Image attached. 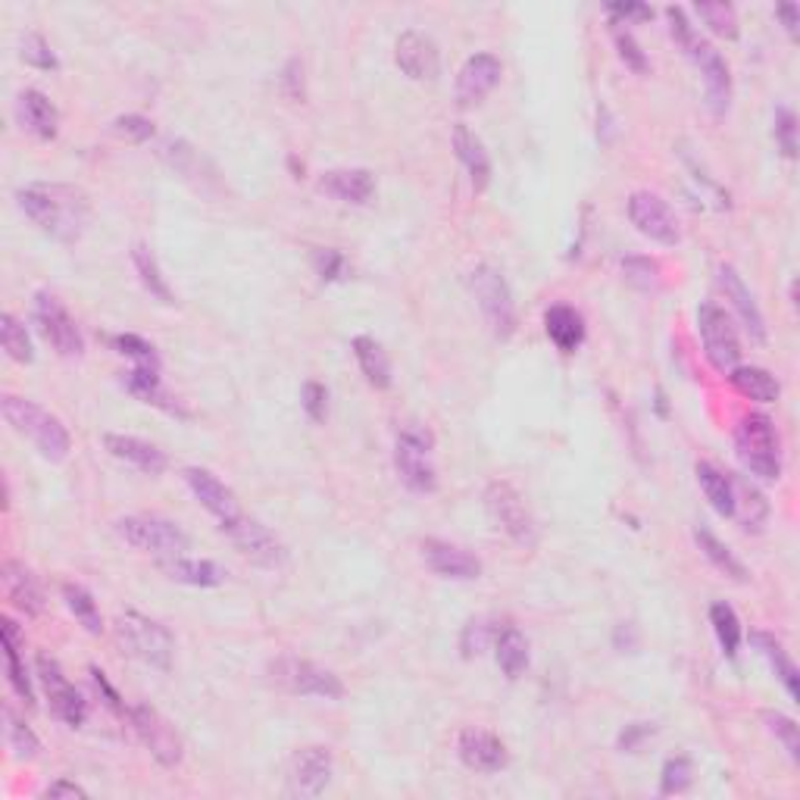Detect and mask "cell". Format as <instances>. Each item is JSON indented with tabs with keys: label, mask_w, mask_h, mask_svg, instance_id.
<instances>
[{
	"label": "cell",
	"mask_w": 800,
	"mask_h": 800,
	"mask_svg": "<svg viewBox=\"0 0 800 800\" xmlns=\"http://www.w3.org/2000/svg\"><path fill=\"white\" fill-rule=\"evenodd\" d=\"M116 535L126 544H131V547L160 557V560L185 557V550H188V535L173 520H163V517H153V513L123 517L116 522Z\"/></svg>",
	"instance_id": "cell-7"
},
{
	"label": "cell",
	"mask_w": 800,
	"mask_h": 800,
	"mask_svg": "<svg viewBox=\"0 0 800 800\" xmlns=\"http://www.w3.org/2000/svg\"><path fill=\"white\" fill-rule=\"evenodd\" d=\"M694 13L700 16V22L719 35V38H738V13L732 3H714V0H704V3H697L694 7Z\"/></svg>",
	"instance_id": "cell-44"
},
{
	"label": "cell",
	"mask_w": 800,
	"mask_h": 800,
	"mask_svg": "<svg viewBox=\"0 0 800 800\" xmlns=\"http://www.w3.org/2000/svg\"><path fill=\"white\" fill-rule=\"evenodd\" d=\"M710 623H714V631L722 650L729 657H735L738 648H741V623H738L735 610L729 604H714L710 606Z\"/></svg>",
	"instance_id": "cell-46"
},
{
	"label": "cell",
	"mask_w": 800,
	"mask_h": 800,
	"mask_svg": "<svg viewBox=\"0 0 800 800\" xmlns=\"http://www.w3.org/2000/svg\"><path fill=\"white\" fill-rule=\"evenodd\" d=\"M320 188L341 204L363 207L375 195V178L369 170H332V173H323Z\"/></svg>",
	"instance_id": "cell-26"
},
{
	"label": "cell",
	"mask_w": 800,
	"mask_h": 800,
	"mask_svg": "<svg viewBox=\"0 0 800 800\" xmlns=\"http://www.w3.org/2000/svg\"><path fill=\"white\" fill-rule=\"evenodd\" d=\"M91 679H94V685H97V692H101V694H104V697H107V707H109V710H116V714L129 716V710H126V704H123V697H119V694H116V688L109 685L107 675H104V672L97 670V666H91Z\"/></svg>",
	"instance_id": "cell-59"
},
{
	"label": "cell",
	"mask_w": 800,
	"mask_h": 800,
	"mask_svg": "<svg viewBox=\"0 0 800 800\" xmlns=\"http://www.w3.org/2000/svg\"><path fill=\"white\" fill-rule=\"evenodd\" d=\"M126 389H129L141 404L160 407V410L173 413V416H188V410L175 401L170 391L163 389V382H160V369L135 367L129 375H126Z\"/></svg>",
	"instance_id": "cell-28"
},
{
	"label": "cell",
	"mask_w": 800,
	"mask_h": 800,
	"mask_svg": "<svg viewBox=\"0 0 800 800\" xmlns=\"http://www.w3.org/2000/svg\"><path fill=\"white\" fill-rule=\"evenodd\" d=\"M20 210L32 219L42 232L50 239L72 244L82 239L88 217H91V204L88 195L76 185H60V182H35L28 188L16 192Z\"/></svg>",
	"instance_id": "cell-1"
},
{
	"label": "cell",
	"mask_w": 800,
	"mask_h": 800,
	"mask_svg": "<svg viewBox=\"0 0 800 800\" xmlns=\"http://www.w3.org/2000/svg\"><path fill=\"white\" fill-rule=\"evenodd\" d=\"M628 217L645 239L657 241V244L672 247L682 241V229H679V219L672 213V207L653 192H635L628 197Z\"/></svg>",
	"instance_id": "cell-15"
},
{
	"label": "cell",
	"mask_w": 800,
	"mask_h": 800,
	"mask_svg": "<svg viewBox=\"0 0 800 800\" xmlns=\"http://www.w3.org/2000/svg\"><path fill=\"white\" fill-rule=\"evenodd\" d=\"M332 781V754L328 747H303L288 766V795L291 798H320Z\"/></svg>",
	"instance_id": "cell-17"
},
{
	"label": "cell",
	"mask_w": 800,
	"mask_h": 800,
	"mask_svg": "<svg viewBox=\"0 0 800 800\" xmlns=\"http://www.w3.org/2000/svg\"><path fill=\"white\" fill-rule=\"evenodd\" d=\"M269 682L288 694H301V697H320V700H338L345 694L341 679L332 670H325L313 660H303L294 653H281L269 663Z\"/></svg>",
	"instance_id": "cell-5"
},
{
	"label": "cell",
	"mask_w": 800,
	"mask_h": 800,
	"mask_svg": "<svg viewBox=\"0 0 800 800\" xmlns=\"http://www.w3.org/2000/svg\"><path fill=\"white\" fill-rule=\"evenodd\" d=\"M20 57L28 66H38V69H57V57H54L50 44L44 42V35H38V32H28L22 38Z\"/></svg>",
	"instance_id": "cell-51"
},
{
	"label": "cell",
	"mask_w": 800,
	"mask_h": 800,
	"mask_svg": "<svg viewBox=\"0 0 800 800\" xmlns=\"http://www.w3.org/2000/svg\"><path fill=\"white\" fill-rule=\"evenodd\" d=\"M732 498H735L732 520L741 522L744 532H760L766 525V520H769V503L760 495V488H754L751 482H744L741 476H732Z\"/></svg>",
	"instance_id": "cell-32"
},
{
	"label": "cell",
	"mask_w": 800,
	"mask_h": 800,
	"mask_svg": "<svg viewBox=\"0 0 800 800\" xmlns=\"http://www.w3.org/2000/svg\"><path fill=\"white\" fill-rule=\"evenodd\" d=\"M776 141H779L781 153L788 156V160H795L798 156V119H795V113L788 107H779L776 109Z\"/></svg>",
	"instance_id": "cell-52"
},
{
	"label": "cell",
	"mask_w": 800,
	"mask_h": 800,
	"mask_svg": "<svg viewBox=\"0 0 800 800\" xmlns=\"http://www.w3.org/2000/svg\"><path fill=\"white\" fill-rule=\"evenodd\" d=\"M613 38H616L619 57H623V63H626L628 69H635V72H648V57H645L641 44L635 42L631 32H626V28H613Z\"/></svg>",
	"instance_id": "cell-54"
},
{
	"label": "cell",
	"mask_w": 800,
	"mask_h": 800,
	"mask_svg": "<svg viewBox=\"0 0 800 800\" xmlns=\"http://www.w3.org/2000/svg\"><path fill=\"white\" fill-rule=\"evenodd\" d=\"M469 288H473L478 310H482L485 323L491 325V332L498 338H510L517 332V303H513V291L507 279L495 266H476L469 276Z\"/></svg>",
	"instance_id": "cell-9"
},
{
	"label": "cell",
	"mask_w": 800,
	"mask_h": 800,
	"mask_svg": "<svg viewBox=\"0 0 800 800\" xmlns=\"http://www.w3.org/2000/svg\"><path fill=\"white\" fill-rule=\"evenodd\" d=\"M729 382H732V389L741 397H751V401H760V404H773V401H779L781 394L776 375L760 367H735L729 372Z\"/></svg>",
	"instance_id": "cell-35"
},
{
	"label": "cell",
	"mask_w": 800,
	"mask_h": 800,
	"mask_svg": "<svg viewBox=\"0 0 800 800\" xmlns=\"http://www.w3.org/2000/svg\"><path fill=\"white\" fill-rule=\"evenodd\" d=\"M434 434L426 426H404L394 441V469L401 482L416 495H432L438 488V473L432 463Z\"/></svg>",
	"instance_id": "cell-6"
},
{
	"label": "cell",
	"mask_w": 800,
	"mask_h": 800,
	"mask_svg": "<svg viewBox=\"0 0 800 800\" xmlns=\"http://www.w3.org/2000/svg\"><path fill=\"white\" fill-rule=\"evenodd\" d=\"M694 541H697V547L704 550V557L714 563L722 576H729L732 582L741 584L747 582V569H744V563L738 560L735 554L729 550V544H722L710 529H694Z\"/></svg>",
	"instance_id": "cell-39"
},
{
	"label": "cell",
	"mask_w": 800,
	"mask_h": 800,
	"mask_svg": "<svg viewBox=\"0 0 800 800\" xmlns=\"http://www.w3.org/2000/svg\"><path fill=\"white\" fill-rule=\"evenodd\" d=\"M763 722H766V729L773 732V735L779 738L781 744H785V751H788V757L800 763V729L798 722L791 719V716L785 714H773V710H766L763 714Z\"/></svg>",
	"instance_id": "cell-47"
},
{
	"label": "cell",
	"mask_w": 800,
	"mask_h": 800,
	"mask_svg": "<svg viewBox=\"0 0 800 800\" xmlns=\"http://www.w3.org/2000/svg\"><path fill=\"white\" fill-rule=\"evenodd\" d=\"M113 131H116V135H123V138H129V141H135V144H144V141H151L153 138V123L148 119V116L126 113V116L113 119Z\"/></svg>",
	"instance_id": "cell-53"
},
{
	"label": "cell",
	"mask_w": 800,
	"mask_h": 800,
	"mask_svg": "<svg viewBox=\"0 0 800 800\" xmlns=\"http://www.w3.org/2000/svg\"><path fill=\"white\" fill-rule=\"evenodd\" d=\"M719 285H722V291H726V298L732 301L735 306V313L741 316V323L747 328V335L754 338V341H766V320H763V313H760L757 301H754V294H751V288L741 281L732 266H722L719 269Z\"/></svg>",
	"instance_id": "cell-25"
},
{
	"label": "cell",
	"mask_w": 800,
	"mask_h": 800,
	"mask_svg": "<svg viewBox=\"0 0 800 800\" xmlns=\"http://www.w3.org/2000/svg\"><path fill=\"white\" fill-rule=\"evenodd\" d=\"M116 635H119L123 648L129 650L131 657H138L141 663L163 672L173 666V631L163 623H156L151 616L138 613V610H126L116 619Z\"/></svg>",
	"instance_id": "cell-4"
},
{
	"label": "cell",
	"mask_w": 800,
	"mask_h": 800,
	"mask_svg": "<svg viewBox=\"0 0 800 800\" xmlns=\"http://www.w3.org/2000/svg\"><path fill=\"white\" fill-rule=\"evenodd\" d=\"M606 13L616 16V20H626L616 22V25H628V20H650V16H653V10L645 7V3H610Z\"/></svg>",
	"instance_id": "cell-58"
},
{
	"label": "cell",
	"mask_w": 800,
	"mask_h": 800,
	"mask_svg": "<svg viewBox=\"0 0 800 800\" xmlns=\"http://www.w3.org/2000/svg\"><path fill=\"white\" fill-rule=\"evenodd\" d=\"M313 263H316V273H320L325 281L341 279V273H345V257H341L338 251H316Z\"/></svg>",
	"instance_id": "cell-57"
},
{
	"label": "cell",
	"mask_w": 800,
	"mask_h": 800,
	"mask_svg": "<svg viewBox=\"0 0 800 800\" xmlns=\"http://www.w3.org/2000/svg\"><path fill=\"white\" fill-rule=\"evenodd\" d=\"M653 735V726H648V722H635V726H628L626 732H623V738H619V747L623 751H631L641 738H648Z\"/></svg>",
	"instance_id": "cell-62"
},
{
	"label": "cell",
	"mask_w": 800,
	"mask_h": 800,
	"mask_svg": "<svg viewBox=\"0 0 800 800\" xmlns=\"http://www.w3.org/2000/svg\"><path fill=\"white\" fill-rule=\"evenodd\" d=\"M35 325L44 335V341L54 347L60 357L76 360V357L85 353V338H82L79 325L54 294H44V291L35 294Z\"/></svg>",
	"instance_id": "cell-13"
},
{
	"label": "cell",
	"mask_w": 800,
	"mask_h": 800,
	"mask_svg": "<svg viewBox=\"0 0 800 800\" xmlns=\"http://www.w3.org/2000/svg\"><path fill=\"white\" fill-rule=\"evenodd\" d=\"M500 623L491 619V616H478V619H469L463 635H460V650L466 660H473L478 653H485L488 648H495V638H498Z\"/></svg>",
	"instance_id": "cell-42"
},
{
	"label": "cell",
	"mask_w": 800,
	"mask_h": 800,
	"mask_svg": "<svg viewBox=\"0 0 800 800\" xmlns=\"http://www.w3.org/2000/svg\"><path fill=\"white\" fill-rule=\"evenodd\" d=\"M697 482H700V488H704V495L710 500V507H714L719 517H729L732 520V510H735V498H732V476L729 473H722V469H716L714 463H697Z\"/></svg>",
	"instance_id": "cell-38"
},
{
	"label": "cell",
	"mask_w": 800,
	"mask_h": 800,
	"mask_svg": "<svg viewBox=\"0 0 800 800\" xmlns=\"http://www.w3.org/2000/svg\"><path fill=\"white\" fill-rule=\"evenodd\" d=\"M692 776L694 769L688 757L666 760L663 776H660V791H663V795H679V791H685V788L692 785Z\"/></svg>",
	"instance_id": "cell-49"
},
{
	"label": "cell",
	"mask_w": 800,
	"mask_h": 800,
	"mask_svg": "<svg viewBox=\"0 0 800 800\" xmlns=\"http://www.w3.org/2000/svg\"><path fill=\"white\" fill-rule=\"evenodd\" d=\"M113 347H116L119 353L131 357L138 367L160 369V357H156L153 345H148V341H144V338H138V335H116V338H113Z\"/></svg>",
	"instance_id": "cell-50"
},
{
	"label": "cell",
	"mask_w": 800,
	"mask_h": 800,
	"mask_svg": "<svg viewBox=\"0 0 800 800\" xmlns=\"http://www.w3.org/2000/svg\"><path fill=\"white\" fill-rule=\"evenodd\" d=\"M104 448L109 451V456L129 463L135 469L148 473V476H160L166 469V454L144 441V438H135V434H119V432H107L104 434Z\"/></svg>",
	"instance_id": "cell-24"
},
{
	"label": "cell",
	"mask_w": 800,
	"mask_h": 800,
	"mask_svg": "<svg viewBox=\"0 0 800 800\" xmlns=\"http://www.w3.org/2000/svg\"><path fill=\"white\" fill-rule=\"evenodd\" d=\"M44 798H88V791L82 785H76V781H54V785H47V791H44Z\"/></svg>",
	"instance_id": "cell-61"
},
{
	"label": "cell",
	"mask_w": 800,
	"mask_h": 800,
	"mask_svg": "<svg viewBox=\"0 0 800 800\" xmlns=\"http://www.w3.org/2000/svg\"><path fill=\"white\" fill-rule=\"evenodd\" d=\"M129 719L135 735L141 738V744L151 751V757L160 763V766H178L182 757H185V744H182V735L175 732V726L160 714L156 707L151 704H135L129 707Z\"/></svg>",
	"instance_id": "cell-11"
},
{
	"label": "cell",
	"mask_w": 800,
	"mask_h": 800,
	"mask_svg": "<svg viewBox=\"0 0 800 800\" xmlns=\"http://www.w3.org/2000/svg\"><path fill=\"white\" fill-rule=\"evenodd\" d=\"M751 641H754V648L766 657V663L773 666L776 679H779L781 685H785L788 697H791V700H798L800 697L798 666H795V660L788 657V650L781 648L779 638H776V635H769V631H751Z\"/></svg>",
	"instance_id": "cell-31"
},
{
	"label": "cell",
	"mask_w": 800,
	"mask_h": 800,
	"mask_svg": "<svg viewBox=\"0 0 800 800\" xmlns=\"http://www.w3.org/2000/svg\"><path fill=\"white\" fill-rule=\"evenodd\" d=\"M394 60L401 66L404 76H410L413 82H432L441 72V54L438 44L426 35V32H404L397 44H394Z\"/></svg>",
	"instance_id": "cell-18"
},
{
	"label": "cell",
	"mask_w": 800,
	"mask_h": 800,
	"mask_svg": "<svg viewBox=\"0 0 800 800\" xmlns=\"http://www.w3.org/2000/svg\"><path fill=\"white\" fill-rule=\"evenodd\" d=\"M353 357H357V363H360V369H363V375H367V382L372 389H391V360L375 338H369V335L353 338Z\"/></svg>",
	"instance_id": "cell-36"
},
{
	"label": "cell",
	"mask_w": 800,
	"mask_h": 800,
	"mask_svg": "<svg viewBox=\"0 0 800 800\" xmlns=\"http://www.w3.org/2000/svg\"><path fill=\"white\" fill-rule=\"evenodd\" d=\"M495 657H498V666L507 679H520L529 666V641L520 628L500 626L498 638H495Z\"/></svg>",
	"instance_id": "cell-37"
},
{
	"label": "cell",
	"mask_w": 800,
	"mask_h": 800,
	"mask_svg": "<svg viewBox=\"0 0 800 800\" xmlns=\"http://www.w3.org/2000/svg\"><path fill=\"white\" fill-rule=\"evenodd\" d=\"M485 510L488 517L495 520L500 532H507L510 538L517 541L520 547H535L538 544V525L535 517L529 510V503L522 500V495L510 485V482H491L485 488Z\"/></svg>",
	"instance_id": "cell-8"
},
{
	"label": "cell",
	"mask_w": 800,
	"mask_h": 800,
	"mask_svg": "<svg viewBox=\"0 0 800 800\" xmlns=\"http://www.w3.org/2000/svg\"><path fill=\"white\" fill-rule=\"evenodd\" d=\"M63 601L69 606V613L85 626L88 635H101L104 631V616H101V610H97V601L91 598V591L82 588V584L76 582H66L63 584Z\"/></svg>",
	"instance_id": "cell-40"
},
{
	"label": "cell",
	"mask_w": 800,
	"mask_h": 800,
	"mask_svg": "<svg viewBox=\"0 0 800 800\" xmlns=\"http://www.w3.org/2000/svg\"><path fill=\"white\" fill-rule=\"evenodd\" d=\"M20 119L25 129L44 138V141L57 138V131H60V113L47 101V94L35 91V88L20 94Z\"/></svg>",
	"instance_id": "cell-29"
},
{
	"label": "cell",
	"mask_w": 800,
	"mask_h": 800,
	"mask_svg": "<svg viewBox=\"0 0 800 800\" xmlns=\"http://www.w3.org/2000/svg\"><path fill=\"white\" fill-rule=\"evenodd\" d=\"M38 679H42L44 694H47L50 714L57 716L60 722H66L69 729L85 726L88 700L76 692V685L66 679V672L60 670V663H57L54 657L38 653Z\"/></svg>",
	"instance_id": "cell-14"
},
{
	"label": "cell",
	"mask_w": 800,
	"mask_h": 800,
	"mask_svg": "<svg viewBox=\"0 0 800 800\" xmlns=\"http://www.w3.org/2000/svg\"><path fill=\"white\" fill-rule=\"evenodd\" d=\"M160 569L182 584H195V588H217L225 582V572L222 566L213 560H188V557H170V560H160Z\"/></svg>",
	"instance_id": "cell-33"
},
{
	"label": "cell",
	"mask_w": 800,
	"mask_h": 800,
	"mask_svg": "<svg viewBox=\"0 0 800 800\" xmlns=\"http://www.w3.org/2000/svg\"><path fill=\"white\" fill-rule=\"evenodd\" d=\"M454 151L460 156V163L466 166L469 178H473V188L485 192L488 182H491V156L485 151L482 138L466 123H456L454 126Z\"/></svg>",
	"instance_id": "cell-27"
},
{
	"label": "cell",
	"mask_w": 800,
	"mask_h": 800,
	"mask_svg": "<svg viewBox=\"0 0 800 800\" xmlns=\"http://www.w3.org/2000/svg\"><path fill=\"white\" fill-rule=\"evenodd\" d=\"M131 263H135V269H138V276H141V285L151 291V298H156L160 303H175L170 281L163 279L160 263H156V257H153L144 244H135V251H131Z\"/></svg>",
	"instance_id": "cell-41"
},
{
	"label": "cell",
	"mask_w": 800,
	"mask_h": 800,
	"mask_svg": "<svg viewBox=\"0 0 800 800\" xmlns=\"http://www.w3.org/2000/svg\"><path fill=\"white\" fill-rule=\"evenodd\" d=\"M776 13H779L781 20H785V28L791 32V35H798V25H800V13L795 3H779L776 7Z\"/></svg>",
	"instance_id": "cell-63"
},
{
	"label": "cell",
	"mask_w": 800,
	"mask_h": 800,
	"mask_svg": "<svg viewBox=\"0 0 800 800\" xmlns=\"http://www.w3.org/2000/svg\"><path fill=\"white\" fill-rule=\"evenodd\" d=\"M285 88L291 101H303V66L298 60H291L285 69Z\"/></svg>",
	"instance_id": "cell-60"
},
{
	"label": "cell",
	"mask_w": 800,
	"mask_h": 800,
	"mask_svg": "<svg viewBox=\"0 0 800 800\" xmlns=\"http://www.w3.org/2000/svg\"><path fill=\"white\" fill-rule=\"evenodd\" d=\"M456 754L476 773H500L510 763L507 744L495 732H485V729H463L456 741Z\"/></svg>",
	"instance_id": "cell-22"
},
{
	"label": "cell",
	"mask_w": 800,
	"mask_h": 800,
	"mask_svg": "<svg viewBox=\"0 0 800 800\" xmlns=\"http://www.w3.org/2000/svg\"><path fill=\"white\" fill-rule=\"evenodd\" d=\"M697 332L704 341V353L716 372H732L741 360V341L729 313L716 303H700L697 306Z\"/></svg>",
	"instance_id": "cell-10"
},
{
	"label": "cell",
	"mask_w": 800,
	"mask_h": 800,
	"mask_svg": "<svg viewBox=\"0 0 800 800\" xmlns=\"http://www.w3.org/2000/svg\"><path fill=\"white\" fill-rule=\"evenodd\" d=\"M0 410L3 419L13 426V432L28 438L35 444V451L50 460V463H63L69 451H72V438L66 432V426L50 410H44L42 404L25 401L16 394H3L0 397Z\"/></svg>",
	"instance_id": "cell-2"
},
{
	"label": "cell",
	"mask_w": 800,
	"mask_h": 800,
	"mask_svg": "<svg viewBox=\"0 0 800 800\" xmlns=\"http://www.w3.org/2000/svg\"><path fill=\"white\" fill-rule=\"evenodd\" d=\"M0 341H3V350H7L10 360H16V363H32L35 360L32 338H28L25 325L13 313H3L0 316Z\"/></svg>",
	"instance_id": "cell-43"
},
{
	"label": "cell",
	"mask_w": 800,
	"mask_h": 800,
	"mask_svg": "<svg viewBox=\"0 0 800 800\" xmlns=\"http://www.w3.org/2000/svg\"><path fill=\"white\" fill-rule=\"evenodd\" d=\"M222 532L232 538V544L241 550V557L257 563L263 569H281L288 563V550L263 522L251 520V517H235V520L222 522Z\"/></svg>",
	"instance_id": "cell-12"
},
{
	"label": "cell",
	"mask_w": 800,
	"mask_h": 800,
	"mask_svg": "<svg viewBox=\"0 0 800 800\" xmlns=\"http://www.w3.org/2000/svg\"><path fill=\"white\" fill-rule=\"evenodd\" d=\"M422 560L429 563L434 576L441 579H454V582H473L482 576V560L473 557L469 550H463L460 544L441 538L422 541Z\"/></svg>",
	"instance_id": "cell-20"
},
{
	"label": "cell",
	"mask_w": 800,
	"mask_h": 800,
	"mask_svg": "<svg viewBox=\"0 0 800 800\" xmlns=\"http://www.w3.org/2000/svg\"><path fill=\"white\" fill-rule=\"evenodd\" d=\"M544 328H547V338L557 345V350L563 353H572L579 350L584 341V320L579 310L566 306V303H557L544 313Z\"/></svg>",
	"instance_id": "cell-30"
},
{
	"label": "cell",
	"mask_w": 800,
	"mask_h": 800,
	"mask_svg": "<svg viewBox=\"0 0 800 800\" xmlns=\"http://www.w3.org/2000/svg\"><path fill=\"white\" fill-rule=\"evenodd\" d=\"M0 582L7 591V601L16 606L25 616H42L44 613V591L35 572L20 560H7L0 569Z\"/></svg>",
	"instance_id": "cell-23"
},
{
	"label": "cell",
	"mask_w": 800,
	"mask_h": 800,
	"mask_svg": "<svg viewBox=\"0 0 800 800\" xmlns=\"http://www.w3.org/2000/svg\"><path fill=\"white\" fill-rule=\"evenodd\" d=\"M500 76H503V66L495 54L469 57L456 76V104L460 107H478L498 88Z\"/></svg>",
	"instance_id": "cell-19"
},
{
	"label": "cell",
	"mask_w": 800,
	"mask_h": 800,
	"mask_svg": "<svg viewBox=\"0 0 800 800\" xmlns=\"http://www.w3.org/2000/svg\"><path fill=\"white\" fill-rule=\"evenodd\" d=\"M666 20H670L672 25V38L688 50L694 44V38H697V32H694V25L688 22V16H685V10H682V7H666Z\"/></svg>",
	"instance_id": "cell-56"
},
{
	"label": "cell",
	"mask_w": 800,
	"mask_h": 800,
	"mask_svg": "<svg viewBox=\"0 0 800 800\" xmlns=\"http://www.w3.org/2000/svg\"><path fill=\"white\" fill-rule=\"evenodd\" d=\"M685 54L692 57L697 69H700V76H704L707 107L714 109V116H726L729 107H732V69L726 63V57L704 38H694V44Z\"/></svg>",
	"instance_id": "cell-16"
},
{
	"label": "cell",
	"mask_w": 800,
	"mask_h": 800,
	"mask_svg": "<svg viewBox=\"0 0 800 800\" xmlns=\"http://www.w3.org/2000/svg\"><path fill=\"white\" fill-rule=\"evenodd\" d=\"M301 401L306 416H310L313 422H323L325 413H328V391H325V385H320V382H306V385H303Z\"/></svg>",
	"instance_id": "cell-55"
},
{
	"label": "cell",
	"mask_w": 800,
	"mask_h": 800,
	"mask_svg": "<svg viewBox=\"0 0 800 800\" xmlns=\"http://www.w3.org/2000/svg\"><path fill=\"white\" fill-rule=\"evenodd\" d=\"M623 276L628 285L641 288V291H657L660 288V266L650 257H626L623 260Z\"/></svg>",
	"instance_id": "cell-48"
},
{
	"label": "cell",
	"mask_w": 800,
	"mask_h": 800,
	"mask_svg": "<svg viewBox=\"0 0 800 800\" xmlns=\"http://www.w3.org/2000/svg\"><path fill=\"white\" fill-rule=\"evenodd\" d=\"M735 451L741 466L763 482L781 478V441L766 413H747L735 426Z\"/></svg>",
	"instance_id": "cell-3"
},
{
	"label": "cell",
	"mask_w": 800,
	"mask_h": 800,
	"mask_svg": "<svg viewBox=\"0 0 800 800\" xmlns=\"http://www.w3.org/2000/svg\"><path fill=\"white\" fill-rule=\"evenodd\" d=\"M3 645H7V675H10V688L25 700V707H35V694H32V682L25 675V663H22V635L20 626L3 616Z\"/></svg>",
	"instance_id": "cell-34"
},
{
	"label": "cell",
	"mask_w": 800,
	"mask_h": 800,
	"mask_svg": "<svg viewBox=\"0 0 800 800\" xmlns=\"http://www.w3.org/2000/svg\"><path fill=\"white\" fill-rule=\"evenodd\" d=\"M3 719H7V741H10V751L20 760H35L42 754V741L38 735L22 722L20 716L13 714L10 707H3Z\"/></svg>",
	"instance_id": "cell-45"
},
{
	"label": "cell",
	"mask_w": 800,
	"mask_h": 800,
	"mask_svg": "<svg viewBox=\"0 0 800 800\" xmlns=\"http://www.w3.org/2000/svg\"><path fill=\"white\" fill-rule=\"evenodd\" d=\"M185 482H188V488H192V495L200 500V507L207 510V513H213L219 520V525L229 520H235L241 517V503H239V495L217 478L210 469H200V466H188L185 469Z\"/></svg>",
	"instance_id": "cell-21"
}]
</instances>
